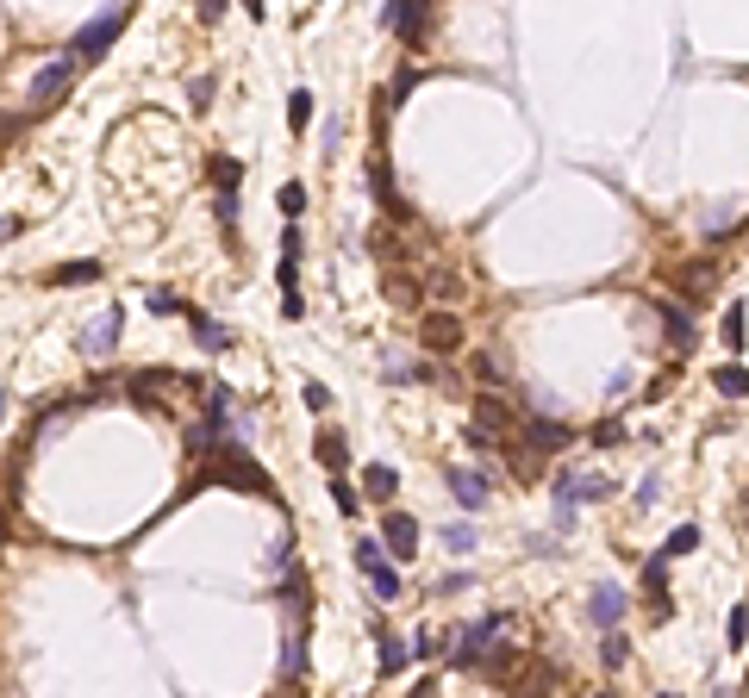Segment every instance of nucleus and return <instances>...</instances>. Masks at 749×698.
<instances>
[{"mask_svg": "<svg viewBox=\"0 0 749 698\" xmlns=\"http://www.w3.org/2000/svg\"><path fill=\"white\" fill-rule=\"evenodd\" d=\"M75 69H81V63H75L70 50H63V57H50V63H44V69H37L32 81H26V100H32L37 112H44V106H50V100H57V94H63V88L75 81Z\"/></svg>", "mask_w": 749, "mask_h": 698, "instance_id": "4", "label": "nucleus"}, {"mask_svg": "<svg viewBox=\"0 0 749 698\" xmlns=\"http://www.w3.org/2000/svg\"><path fill=\"white\" fill-rule=\"evenodd\" d=\"M282 212H287V225L306 212V181H287V187H282Z\"/></svg>", "mask_w": 749, "mask_h": 698, "instance_id": "28", "label": "nucleus"}, {"mask_svg": "<svg viewBox=\"0 0 749 698\" xmlns=\"http://www.w3.org/2000/svg\"><path fill=\"white\" fill-rule=\"evenodd\" d=\"M718 331H724V349H731V362H737V355H744V300H731V306H724Z\"/></svg>", "mask_w": 749, "mask_h": 698, "instance_id": "18", "label": "nucleus"}, {"mask_svg": "<svg viewBox=\"0 0 749 698\" xmlns=\"http://www.w3.org/2000/svg\"><path fill=\"white\" fill-rule=\"evenodd\" d=\"M300 393H306V406H313V412H325V406H331V386H325V381H306Z\"/></svg>", "mask_w": 749, "mask_h": 698, "instance_id": "34", "label": "nucleus"}, {"mask_svg": "<svg viewBox=\"0 0 749 698\" xmlns=\"http://www.w3.org/2000/svg\"><path fill=\"white\" fill-rule=\"evenodd\" d=\"M75 280H101V262H70L50 275V287H75Z\"/></svg>", "mask_w": 749, "mask_h": 698, "instance_id": "26", "label": "nucleus"}, {"mask_svg": "<svg viewBox=\"0 0 749 698\" xmlns=\"http://www.w3.org/2000/svg\"><path fill=\"white\" fill-rule=\"evenodd\" d=\"M0 424H6V386H0Z\"/></svg>", "mask_w": 749, "mask_h": 698, "instance_id": "40", "label": "nucleus"}, {"mask_svg": "<svg viewBox=\"0 0 749 698\" xmlns=\"http://www.w3.org/2000/svg\"><path fill=\"white\" fill-rule=\"evenodd\" d=\"M662 698H675V693H662Z\"/></svg>", "mask_w": 749, "mask_h": 698, "instance_id": "43", "label": "nucleus"}, {"mask_svg": "<svg viewBox=\"0 0 749 698\" xmlns=\"http://www.w3.org/2000/svg\"><path fill=\"white\" fill-rule=\"evenodd\" d=\"M600 661H606V667H625V661H631V636H625V629H606V642H600Z\"/></svg>", "mask_w": 749, "mask_h": 698, "instance_id": "23", "label": "nucleus"}, {"mask_svg": "<svg viewBox=\"0 0 749 698\" xmlns=\"http://www.w3.org/2000/svg\"><path fill=\"white\" fill-rule=\"evenodd\" d=\"M499 629H506V611L481 618V624L450 629V636H444V649H450V661H456V667H475V661H487V649H494V636H499Z\"/></svg>", "mask_w": 749, "mask_h": 698, "instance_id": "2", "label": "nucleus"}, {"mask_svg": "<svg viewBox=\"0 0 749 698\" xmlns=\"http://www.w3.org/2000/svg\"><path fill=\"white\" fill-rule=\"evenodd\" d=\"M0 536H6V518H0Z\"/></svg>", "mask_w": 749, "mask_h": 698, "instance_id": "41", "label": "nucleus"}, {"mask_svg": "<svg viewBox=\"0 0 749 698\" xmlns=\"http://www.w3.org/2000/svg\"><path fill=\"white\" fill-rule=\"evenodd\" d=\"M13 231H19V218H0V244H6V238H13Z\"/></svg>", "mask_w": 749, "mask_h": 698, "instance_id": "39", "label": "nucleus"}, {"mask_svg": "<svg viewBox=\"0 0 749 698\" xmlns=\"http://www.w3.org/2000/svg\"><path fill=\"white\" fill-rule=\"evenodd\" d=\"M219 225H225V231L238 225V187H219Z\"/></svg>", "mask_w": 749, "mask_h": 698, "instance_id": "33", "label": "nucleus"}, {"mask_svg": "<svg viewBox=\"0 0 749 698\" xmlns=\"http://www.w3.org/2000/svg\"><path fill=\"white\" fill-rule=\"evenodd\" d=\"M574 437H569V424H556V418H525V449H569Z\"/></svg>", "mask_w": 749, "mask_h": 698, "instance_id": "12", "label": "nucleus"}, {"mask_svg": "<svg viewBox=\"0 0 749 698\" xmlns=\"http://www.w3.org/2000/svg\"><path fill=\"white\" fill-rule=\"evenodd\" d=\"M375 19H381L388 32H400L406 44H419V37H425V26H431V13L419 6V0H388V6H381Z\"/></svg>", "mask_w": 749, "mask_h": 698, "instance_id": "7", "label": "nucleus"}, {"mask_svg": "<svg viewBox=\"0 0 749 698\" xmlns=\"http://www.w3.org/2000/svg\"><path fill=\"white\" fill-rule=\"evenodd\" d=\"M643 598H649V611H656V618H669V561H662V555L643 561Z\"/></svg>", "mask_w": 749, "mask_h": 698, "instance_id": "11", "label": "nucleus"}, {"mask_svg": "<svg viewBox=\"0 0 749 698\" xmlns=\"http://www.w3.org/2000/svg\"><path fill=\"white\" fill-rule=\"evenodd\" d=\"M362 580H369V587H375L381 598H400V567H393V561H381V567H369Z\"/></svg>", "mask_w": 749, "mask_h": 698, "instance_id": "22", "label": "nucleus"}, {"mask_svg": "<svg viewBox=\"0 0 749 698\" xmlns=\"http://www.w3.org/2000/svg\"><path fill=\"white\" fill-rule=\"evenodd\" d=\"M313 455H319L325 474H344V461H350V437H344L337 424H325L319 437H313Z\"/></svg>", "mask_w": 749, "mask_h": 698, "instance_id": "10", "label": "nucleus"}, {"mask_svg": "<svg viewBox=\"0 0 749 698\" xmlns=\"http://www.w3.org/2000/svg\"><path fill=\"white\" fill-rule=\"evenodd\" d=\"M150 312H156V318H176V312H187V300H176L169 287H156V293H150Z\"/></svg>", "mask_w": 749, "mask_h": 698, "instance_id": "30", "label": "nucleus"}, {"mask_svg": "<svg viewBox=\"0 0 749 698\" xmlns=\"http://www.w3.org/2000/svg\"><path fill=\"white\" fill-rule=\"evenodd\" d=\"M331 499H337V512H344V518H357L362 505H357V487H350V481H331Z\"/></svg>", "mask_w": 749, "mask_h": 698, "instance_id": "31", "label": "nucleus"}, {"mask_svg": "<svg viewBox=\"0 0 749 698\" xmlns=\"http://www.w3.org/2000/svg\"><path fill=\"white\" fill-rule=\"evenodd\" d=\"M506 424H512V406H506L499 393H481V399H475V430L494 437V430H506Z\"/></svg>", "mask_w": 749, "mask_h": 698, "instance_id": "13", "label": "nucleus"}, {"mask_svg": "<svg viewBox=\"0 0 749 698\" xmlns=\"http://www.w3.org/2000/svg\"><path fill=\"white\" fill-rule=\"evenodd\" d=\"M287 125H294V132H306V125H313V94H306V88H294V94H287Z\"/></svg>", "mask_w": 749, "mask_h": 698, "instance_id": "25", "label": "nucleus"}, {"mask_svg": "<svg viewBox=\"0 0 749 698\" xmlns=\"http://www.w3.org/2000/svg\"><path fill=\"white\" fill-rule=\"evenodd\" d=\"M187 94H194V106H207V100H213V75H194V88H187Z\"/></svg>", "mask_w": 749, "mask_h": 698, "instance_id": "38", "label": "nucleus"}, {"mask_svg": "<svg viewBox=\"0 0 749 698\" xmlns=\"http://www.w3.org/2000/svg\"><path fill=\"white\" fill-rule=\"evenodd\" d=\"M181 318L194 324V337H200V349H213V355H225V349H231V331H225V324H213L207 312H194V306H187Z\"/></svg>", "mask_w": 749, "mask_h": 698, "instance_id": "14", "label": "nucleus"}, {"mask_svg": "<svg viewBox=\"0 0 749 698\" xmlns=\"http://www.w3.org/2000/svg\"><path fill=\"white\" fill-rule=\"evenodd\" d=\"M300 667H306V629L294 624L282 642V680H300Z\"/></svg>", "mask_w": 749, "mask_h": 698, "instance_id": "17", "label": "nucleus"}, {"mask_svg": "<svg viewBox=\"0 0 749 698\" xmlns=\"http://www.w3.org/2000/svg\"><path fill=\"white\" fill-rule=\"evenodd\" d=\"M406 661H412V655H406V636H393L388 629V636H381V673H400Z\"/></svg>", "mask_w": 749, "mask_h": 698, "instance_id": "24", "label": "nucleus"}, {"mask_svg": "<svg viewBox=\"0 0 749 698\" xmlns=\"http://www.w3.org/2000/svg\"><path fill=\"white\" fill-rule=\"evenodd\" d=\"M350 555H357V567H362V574L388 561V555H381V543H375V536H357V549H350Z\"/></svg>", "mask_w": 749, "mask_h": 698, "instance_id": "29", "label": "nucleus"}, {"mask_svg": "<svg viewBox=\"0 0 749 698\" xmlns=\"http://www.w3.org/2000/svg\"><path fill=\"white\" fill-rule=\"evenodd\" d=\"M594 443H600V449H618V443H625V418H606L594 430Z\"/></svg>", "mask_w": 749, "mask_h": 698, "instance_id": "32", "label": "nucleus"}, {"mask_svg": "<svg viewBox=\"0 0 749 698\" xmlns=\"http://www.w3.org/2000/svg\"><path fill=\"white\" fill-rule=\"evenodd\" d=\"M712 381H718V393H724V399H744V362H724Z\"/></svg>", "mask_w": 749, "mask_h": 698, "instance_id": "27", "label": "nucleus"}, {"mask_svg": "<svg viewBox=\"0 0 749 698\" xmlns=\"http://www.w3.org/2000/svg\"><path fill=\"white\" fill-rule=\"evenodd\" d=\"M412 88H419V69H412V63H406V69L393 75V100H406V94H412Z\"/></svg>", "mask_w": 749, "mask_h": 698, "instance_id": "35", "label": "nucleus"}, {"mask_svg": "<svg viewBox=\"0 0 749 698\" xmlns=\"http://www.w3.org/2000/svg\"><path fill=\"white\" fill-rule=\"evenodd\" d=\"M119 331H125V306H112L107 318H94L81 337H75V355H88V362H101V355H112L119 349Z\"/></svg>", "mask_w": 749, "mask_h": 698, "instance_id": "6", "label": "nucleus"}, {"mask_svg": "<svg viewBox=\"0 0 749 698\" xmlns=\"http://www.w3.org/2000/svg\"><path fill=\"white\" fill-rule=\"evenodd\" d=\"M744 636H749V624H744V605H731V649L744 655Z\"/></svg>", "mask_w": 749, "mask_h": 698, "instance_id": "36", "label": "nucleus"}, {"mask_svg": "<svg viewBox=\"0 0 749 698\" xmlns=\"http://www.w3.org/2000/svg\"><path fill=\"white\" fill-rule=\"evenodd\" d=\"M625 605H631V593H625L618 580H600L594 598H587V618H594L600 629H618V624H625Z\"/></svg>", "mask_w": 749, "mask_h": 698, "instance_id": "9", "label": "nucleus"}, {"mask_svg": "<svg viewBox=\"0 0 749 698\" xmlns=\"http://www.w3.org/2000/svg\"><path fill=\"white\" fill-rule=\"evenodd\" d=\"M381 555L388 561L419 555V518H412V512H381Z\"/></svg>", "mask_w": 749, "mask_h": 698, "instance_id": "5", "label": "nucleus"}, {"mask_svg": "<svg viewBox=\"0 0 749 698\" xmlns=\"http://www.w3.org/2000/svg\"><path fill=\"white\" fill-rule=\"evenodd\" d=\"M594 698H612V693H594Z\"/></svg>", "mask_w": 749, "mask_h": 698, "instance_id": "42", "label": "nucleus"}, {"mask_svg": "<svg viewBox=\"0 0 749 698\" xmlns=\"http://www.w3.org/2000/svg\"><path fill=\"white\" fill-rule=\"evenodd\" d=\"M468 587H475V574H444L437 580V593H468Z\"/></svg>", "mask_w": 749, "mask_h": 698, "instance_id": "37", "label": "nucleus"}, {"mask_svg": "<svg viewBox=\"0 0 749 698\" xmlns=\"http://www.w3.org/2000/svg\"><path fill=\"white\" fill-rule=\"evenodd\" d=\"M456 344H463V324L450 312H431L425 318V349H456Z\"/></svg>", "mask_w": 749, "mask_h": 698, "instance_id": "16", "label": "nucleus"}, {"mask_svg": "<svg viewBox=\"0 0 749 698\" xmlns=\"http://www.w3.org/2000/svg\"><path fill=\"white\" fill-rule=\"evenodd\" d=\"M357 492H369V499H393V492H400V474H393L388 461H369V468H362V487Z\"/></svg>", "mask_w": 749, "mask_h": 698, "instance_id": "15", "label": "nucleus"}, {"mask_svg": "<svg viewBox=\"0 0 749 698\" xmlns=\"http://www.w3.org/2000/svg\"><path fill=\"white\" fill-rule=\"evenodd\" d=\"M693 549H700V524H680L675 536L662 543V561H675V555H693Z\"/></svg>", "mask_w": 749, "mask_h": 698, "instance_id": "21", "label": "nucleus"}, {"mask_svg": "<svg viewBox=\"0 0 749 698\" xmlns=\"http://www.w3.org/2000/svg\"><path fill=\"white\" fill-rule=\"evenodd\" d=\"M475 543H481V536H475V524H468V518L444 524V549H456V555H475Z\"/></svg>", "mask_w": 749, "mask_h": 698, "instance_id": "20", "label": "nucleus"}, {"mask_svg": "<svg viewBox=\"0 0 749 698\" xmlns=\"http://www.w3.org/2000/svg\"><path fill=\"white\" fill-rule=\"evenodd\" d=\"M594 499H612V481L606 474H574V468H556V505L562 512H581Z\"/></svg>", "mask_w": 749, "mask_h": 698, "instance_id": "3", "label": "nucleus"}, {"mask_svg": "<svg viewBox=\"0 0 749 698\" xmlns=\"http://www.w3.org/2000/svg\"><path fill=\"white\" fill-rule=\"evenodd\" d=\"M662 331L675 337V349H693V318H687V306H662Z\"/></svg>", "mask_w": 749, "mask_h": 698, "instance_id": "19", "label": "nucleus"}, {"mask_svg": "<svg viewBox=\"0 0 749 698\" xmlns=\"http://www.w3.org/2000/svg\"><path fill=\"white\" fill-rule=\"evenodd\" d=\"M444 487H450V499H456L463 512H481V505H487V492H494V481H487V474H475V468H444Z\"/></svg>", "mask_w": 749, "mask_h": 698, "instance_id": "8", "label": "nucleus"}, {"mask_svg": "<svg viewBox=\"0 0 749 698\" xmlns=\"http://www.w3.org/2000/svg\"><path fill=\"white\" fill-rule=\"evenodd\" d=\"M132 26V6H107V13H94L88 26H75V44L70 57L75 63H88V57H101V50H112V37Z\"/></svg>", "mask_w": 749, "mask_h": 698, "instance_id": "1", "label": "nucleus"}]
</instances>
